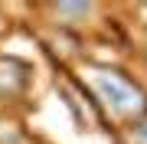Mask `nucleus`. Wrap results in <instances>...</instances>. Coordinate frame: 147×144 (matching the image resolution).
Listing matches in <instances>:
<instances>
[{
	"instance_id": "f03ea898",
	"label": "nucleus",
	"mask_w": 147,
	"mask_h": 144,
	"mask_svg": "<svg viewBox=\"0 0 147 144\" xmlns=\"http://www.w3.org/2000/svg\"><path fill=\"white\" fill-rule=\"evenodd\" d=\"M131 138H134V144H147V121H137L134 124V134H131Z\"/></svg>"
},
{
	"instance_id": "f257e3e1",
	"label": "nucleus",
	"mask_w": 147,
	"mask_h": 144,
	"mask_svg": "<svg viewBox=\"0 0 147 144\" xmlns=\"http://www.w3.org/2000/svg\"><path fill=\"white\" fill-rule=\"evenodd\" d=\"M95 85H98L101 98H105L115 112H134V108H141V101H144V95L124 79V75H118V72H98Z\"/></svg>"
}]
</instances>
